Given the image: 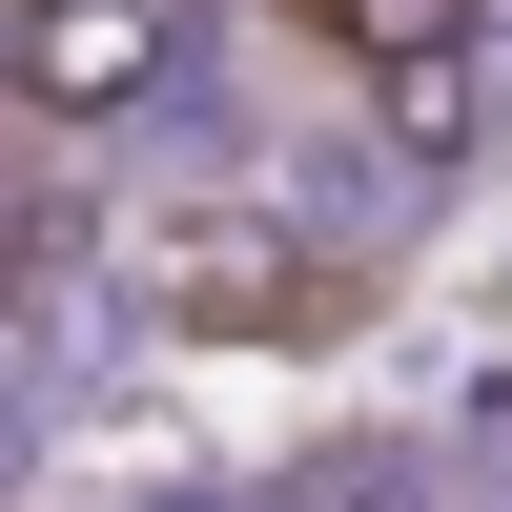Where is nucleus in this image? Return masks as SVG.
I'll return each mask as SVG.
<instances>
[{
    "instance_id": "obj_1",
    "label": "nucleus",
    "mask_w": 512,
    "mask_h": 512,
    "mask_svg": "<svg viewBox=\"0 0 512 512\" xmlns=\"http://www.w3.org/2000/svg\"><path fill=\"white\" fill-rule=\"evenodd\" d=\"M164 82H185L164 0H0V103L21 123H144Z\"/></svg>"
},
{
    "instance_id": "obj_2",
    "label": "nucleus",
    "mask_w": 512,
    "mask_h": 512,
    "mask_svg": "<svg viewBox=\"0 0 512 512\" xmlns=\"http://www.w3.org/2000/svg\"><path fill=\"white\" fill-rule=\"evenodd\" d=\"M328 41H349L369 123H390L410 164H451V144H472V0H328Z\"/></svg>"
}]
</instances>
